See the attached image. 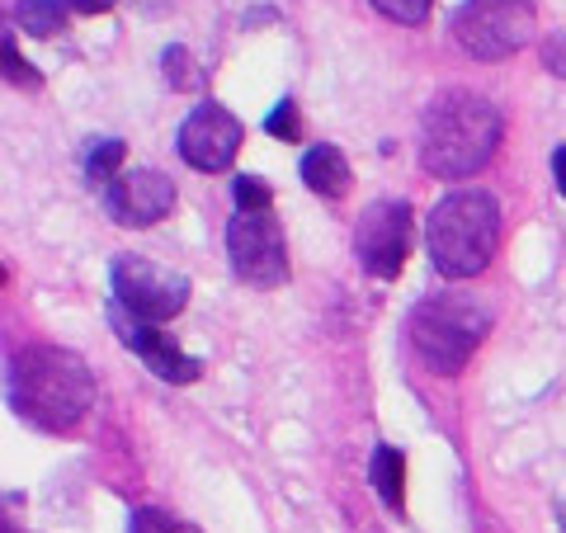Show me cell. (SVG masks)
Listing matches in <instances>:
<instances>
[{
  "instance_id": "cell-1",
  "label": "cell",
  "mask_w": 566,
  "mask_h": 533,
  "mask_svg": "<svg viewBox=\"0 0 566 533\" xmlns=\"http://www.w3.org/2000/svg\"><path fill=\"white\" fill-rule=\"evenodd\" d=\"M505 137V118L491 100L472 91H444L424 104L420 118V166L439 180H468L486 170Z\"/></svg>"
},
{
  "instance_id": "cell-2",
  "label": "cell",
  "mask_w": 566,
  "mask_h": 533,
  "mask_svg": "<svg viewBox=\"0 0 566 533\" xmlns=\"http://www.w3.org/2000/svg\"><path fill=\"white\" fill-rule=\"evenodd\" d=\"M95 401V378L81 354L57 345H24L10 354V406L39 430H71Z\"/></svg>"
},
{
  "instance_id": "cell-3",
  "label": "cell",
  "mask_w": 566,
  "mask_h": 533,
  "mask_svg": "<svg viewBox=\"0 0 566 533\" xmlns=\"http://www.w3.org/2000/svg\"><path fill=\"white\" fill-rule=\"evenodd\" d=\"M430 260L444 279H476L501 245V208L486 189H458L430 212Z\"/></svg>"
},
{
  "instance_id": "cell-4",
  "label": "cell",
  "mask_w": 566,
  "mask_h": 533,
  "mask_svg": "<svg viewBox=\"0 0 566 533\" xmlns=\"http://www.w3.org/2000/svg\"><path fill=\"white\" fill-rule=\"evenodd\" d=\"M486 331H491L486 302H476L468 293L424 297L411 316V345L420 354V364L444 373V378H458L468 368L476 345L486 341Z\"/></svg>"
},
{
  "instance_id": "cell-5",
  "label": "cell",
  "mask_w": 566,
  "mask_h": 533,
  "mask_svg": "<svg viewBox=\"0 0 566 533\" xmlns=\"http://www.w3.org/2000/svg\"><path fill=\"white\" fill-rule=\"evenodd\" d=\"M534 39L528 0H468L453 20V43L476 62H505Z\"/></svg>"
},
{
  "instance_id": "cell-6",
  "label": "cell",
  "mask_w": 566,
  "mask_h": 533,
  "mask_svg": "<svg viewBox=\"0 0 566 533\" xmlns=\"http://www.w3.org/2000/svg\"><path fill=\"white\" fill-rule=\"evenodd\" d=\"M114 302L133 312L137 322L161 326L189 307V279L170 264H156L147 255H118L114 260Z\"/></svg>"
},
{
  "instance_id": "cell-7",
  "label": "cell",
  "mask_w": 566,
  "mask_h": 533,
  "mask_svg": "<svg viewBox=\"0 0 566 533\" xmlns=\"http://www.w3.org/2000/svg\"><path fill=\"white\" fill-rule=\"evenodd\" d=\"M227 255H232L237 279L251 289H279L289 279V245L270 212H237L227 227Z\"/></svg>"
},
{
  "instance_id": "cell-8",
  "label": "cell",
  "mask_w": 566,
  "mask_h": 533,
  "mask_svg": "<svg viewBox=\"0 0 566 533\" xmlns=\"http://www.w3.org/2000/svg\"><path fill=\"white\" fill-rule=\"evenodd\" d=\"M411 251V208L401 199H378L354 227V255L374 279H397Z\"/></svg>"
},
{
  "instance_id": "cell-9",
  "label": "cell",
  "mask_w": 566,
  "mask_h": 533,
  "mask_svg": "<svg viewBox=\"0 0 566 533\" xmlns=\"http://www.w3.org/2000/svg\"><path fill=\"white\" fill-rule=\"evenodd\" d=\"M241 123L232 118V109H222V104H212L203 100L199 109H193L185 123H180V156L193 166V170H203V175H218L237 161V151H241Z\"/></svg>"
},
{
  "instance_id": "cell-10",
  "label": "cell",
  "mask_w": 566,
  "mask_h": 533,
  "mask_svg": "<svg viewBox=\"0 0 566 533\" xmlns=\"http://www.w3.org/2000/svg\"><path fill=\"white\" fill-rule=\"evenodd\" d=\"M114 331L123 335V345H128L142 364H147L161 383H175V387H189L193 378L203 373V359H193V354H185L180 345L170 341V335H161V326H151V322H137L133 312H123L118 302H114Z\"/></svg>"
},
{
  "instance_id": "cell-11",
  "label": "cell",
  "mask_w": 566,
  "mask_h": 533,
  "mask_svg": "<svg viewBox=\"0 0 566 533\" xmlns=\"http://www.w3.org/2000/svg\"><path fill=\"white\" fill-rule=\"evenodd\" d=\"M175 180L161 170H133V175H118L109 180V194H104V203H109L114 222L123 227H156L166 222L175 212Z\"/></svg>"
},
{
  "instance_id": "cell-12",
  "label": "cell",
  "mask_w": 566,
  "mask_h": 533,
  "mask_svg": "<svg viewBox=\"0 0 566 533\" xmlns=\"http://www.w3.org/2000/svg\"><path fill=\"white\" fill-rule=\"evenodd\" d=\"M303 185L312 194H322V199H345V194H349V161H345V151L331 147V142L312 147L303 156Z\"/></svg>"
},
{
  "instance_id": "cell-13",
  "label": "cell",
  "mask_w": 566,
  "mask_h": 533,
  "mask_svg": "<svg viewBox=\"0 0 566 533\" xmlns=\"http://www.w3.org/2000/svg\"><path fill=\"white\" fill-rule=\"evenodd\" d=\"M368 477H374V491L387 510H401V495H406V458L392 443H378L374 449V463H368Z\"/></svg>"
},
{
  "instance_id": "cell-14",
  "label": "cell",
  "mask_w": 566,
  "mask_h": 533,
  "mask_svg": "<svg viewBox=\"0 0 566 533\" xmlns=\"http://www.w3.org/2000/svg\"><path fill=\"white\" fill-rule=\"evenodd\" d=\"M14 20L33 39H57L66 24V0H14Z\"/></svg>"
},
{
  "instance_id": "cell-15",
  "label": "cell",
  "mask_w": 566,
  "mask_h": 533,
  "mask_svg": "<svg viewBox=\"0 0 566 533\" xmlns=\"http://www.w3.org/2000/svg\"><path fill=\"white\" fill-rule=\"evenodd\" d=\"M123 151H128V147H123L118 137H109V142H95L91 156H85V175H91L95 185H104V180H109V175L123 166Z\"/></svg>"
},
{
  "instance_id": "cell-16",
  "label": "cell",
  "mask_w": 566,
  "mask_h": 533,
  "mask_svg": "<svg viewBox=\"0 0 566 533\" xmlns=\"http://www.w3.org/2000/svg\"><path fill=\"white\" fill-rule=\"evenodd\" d=\"M368 6H374L382 20H392V24H424L434 0H368Z\"/></svg>"
},
{
  "instance_id": "cell-17",
  "label": "cell",
  "mask_w": 566,
  "mask_h": 533,
  "mask_svg": "<svg viewBox=\"0 0 566 533\" xmlns=\"http://www.w3.org/2000/svg\"><path fill=\"white\" fill-rule=\"evenodd\" d=\"M232 199H237V212H270V185L260 180V175H241L232 185Z\"/></svg>"
},
{
  "instance_id": "cell-18",
  "label": "cell",
  "mask_w": 566,
  "mask_h": 533,
  "mask_svg": "<svg viewBox=\"0 0 566 533\" xmlns=\"http://www.w3.org/2000/svg\"><path fill=\"white\" fill-rule=\"evenodd\" d=\"M133 533H199V529L175 520V514H166V510H137L133 514Z\"/></svg>"
},
{
  "instance_id": "cell-19",
  "label": "cell",
  "mask_w": 566,
  "mask_h": 533,
  "mask_svg": "<svg viewBox=\"0 0 566 533\" xmlns=\"http://www.w3.org/2000/svg\"><path fill=\"white\" fill-rule=\"evenodd\" d=\"M264 128H270L274 137H283V142H297V137H303V118H297V104H293V100L274 104V114L264 118Z\"/></svg>"
},
{
  "instance_id": "cell-20",
  "label": "cell",
  "mask_w": 566,
  "mask_h": 533,
  "mask_svg": "<svg viewBox=\"0 0 566 533\" xmlns=\"http://www.w3.org/2000/svg\"><path fill=\"white\" fill-rule=\"evenodd\" d=\"M0 58H6V76H10V85H39V71H33L24 58H20V48H14V39L6 33V43H0Z\"/></svg>"
},
{
  "instance_id": "cell-21",
  "label": "cell",
  "mask_w": 566,
  "mask_h": 533,
  "mask_svg": "<svg viewBox=\"0 0 566 533\" xmlns=\"http://www.w3.org/2000/svg\"><path fill=\"white\" fill-rule=\"evenodd\" d=\"M166 76H175V91H193V85H199V71L189 66L185 48H170L166 52Z\"/></svg>"
},
{
  "instance_id": "cell-22",
  "label": "cell",
  "mask_w": 566,
  "mask_h": 533,
  "mask_svg": "<svg viewBox=\"0 0 566 533\" xmlns=\"http://www.w3.org/2000/svg\"><path fill=\"white\" fill-rule=\"evenodd\" d=\"M66 6L81 14H104V10H114V0H66Z\"/></svg>"
},
{
  "instance_id": "cell-23",
  "label": "cell",
  "mask_w": 566,
  "mask_h": 533,
  "mask_svg": "<svg viewBox=\"0 0 566 533\" xmlns=\"http://www.w3.org/2000/svg\"><path fill=\"white\" fill-rule=\"evenodd\" d=\"M553 175H557V189L566 199V147H557V156H553Z\"/></svg>"
},
{
  "instance_id": "cell-24",
  "label": "cell",
  "mask_w": 566,
  "mask_h": 533,
  "mask_svg": "<svg viewBox=\"0 0 566 533\" xmlns=\"http://www.w3.org/2000/svg\"><path fill=\"white\" fill-rule=\"evenodd\" d=\"M562 524H566V520H562Z\"/></svg>"
}]
</instances>
